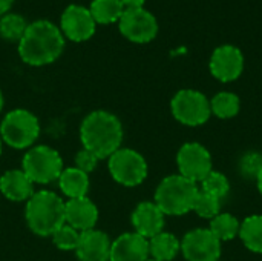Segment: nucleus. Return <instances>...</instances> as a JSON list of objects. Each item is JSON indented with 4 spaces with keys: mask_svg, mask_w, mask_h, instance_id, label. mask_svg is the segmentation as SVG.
I'll return each mask as SVG.
<instances>
[{
    "mask_svg": "<svg viewBox=\"0 0 262 261\" xmlns=\"http://www.w3.org/2000/svg\"><path fill=\"white\" fill-rule=\"evenodd\" d=\"M170 109L173 117L186 126L204 125L212 115L210 100L195 89L178 91L170 102Z\"/></svg>",
    "mask_w": 262,
    "mask_h": 261,
    "instance_id": "nucleus-7",
    "label": "nucleus"
},
{
    "mask_svg": "<svg viewBox=\"0 0 262 261\" xmlns=\"http://www.w3.org/2000/svg\"><path fill=\"white\" fill-rule=\"evenodd\" d=\"M3 108V95H2V91H0V111Z\"/></svg>",
    "mask_w": 262,
    "mask_h": 261,
    "instance_id": "nucleus-34",
    "label": "nucleus"
},
{
    "mask_svg": "<svg viewBox=\"0 0 262 261\" xmlns=\"http://www.w3.org/2000/svg\"><path fill=\"white\" fill-rule=\"evenodd\" d=\"M177 165L180 175L193 183H201L213 171L210 152L203 145L195 142L181 146L177 155Z\"/></svg>",
    "mask_w": 262,
    "mask_h": 261,
    "instance_id": "nucleus-10",
    "label": "nucleus"
},
{
    "mask_svg": "<svg viewBox=\"0 0 262 261\" xmlns=\"http://www.w3.org/2000/svg\"><path fill=\"white\" fill-rule=\"evenodd\" d=\"M147 261H158V260H154V258H152V260H147Z\"/></svg>",
    "mask_w": 262,
    "mask_h": 261,
    "instance_id": "nucleus-36",
    "label": "nucleus"
},
{
    "mask_svg": "<svg viewBox=\"0 0 262 261\" xmlns=\"http://www.w3.org/2000/svg\"><path fill=\"white\" fill-rule=\"evenodd\" d=\"M149 260V240L137 232L120 235L111 245L109 261H147Z\"/></svg>",
    "mask_w": 262,
    "mask_h": 261,
    "instance_id": "nucleus-14",
    "label": "nucleus"
},
{
    "mask_svg": "<svg viewBox=\"0 0 262 261\" xmlns=\"http://www.w3.org/2000/svg\"><path fill=\"white\" fill-rule=\"evenodd\" d=\"M256 183H258V189H259V192H261L262 195V171L259 172V175L256 177Z\"/></svg>",
    "mask_w": 262,
    "mask_h": 261,
    "instance_id": "nucleus-33",
    "label": "nucleus"
},
{
    "mask_svg": "<svg viewBox=\"0 0 262 261\" xmlns=\"http://www.w3.org/2000/svg\"><path fill=\"white\" fill-rule=\"evenodd\" d=\"M29 229L40 235H52L64 225V202L51 191H38L26 202L25 211Z\"/></svg>",
    "mask_w": 262,
    "mask_h": 261,
    "instance_id": "nucleus-3",
    "label": "nucleus"
},
{
    "mask_svg": "<svg viewBox=\"0 0 262 261\" xmlns=\"http://www.w3.org/2000/svg\"><path fill=\"white\" fill-rule=\"evenodd\" d=\"M83 148L101 158H109L123 142V126L117 115L107 111H94L81 123Z\"/></svg>",
    "mask_w": 262,
    "mask_h": 261,
    "instance_id": "nucleus-2",
    "label": "nucleus"
},
{
    "mask_svg": "<svg viewBox=\"0 0 262 261\" xmlns=\"http://www.w3.org/2000/svg\"><path fill=\"white\" fill-rule=\"evenodd\" d=\"M97 163H98V157L84 148L75 155V168L83 171L84 174L92 172L97 168Z\"/></svg>",
    "mask_w": 262,
    "mask_h": 261,
    "instance_id": "nucleus-30",
    "label": "nucleus"
},
{
    "mask_svg": "<svg viewBox=\"0 0 262 261\" xmlns=\"http://www.w3.org/2000/svg\"><path fill=\"white\" fill-rule=\"evenodd\" d=\"M14 0H0V15L6 14L9 11V8L12 6Z\"/></svg>",
    "mask_w": 262,
    "mask_h": 261,
    "instance_id": "nucleus-32",
    "label": "nucleus"
},
{
    "mask_svg": "<svg viewBox=\"0 0 262 261\" xmlns=\"http://www.w3.org/2000/svg\"><path fill=\"white\" fill-rule=\"evenodd\" d=\"M209 68L216 80L223 83L235 82L244 71L243 51L233 45H221L213 51Z\"/></svg>",
    "mask_w": 262,
    "mask_h": 261,
    "instance_id": "nucleus-12",
    "label": "nucleus"
},
{
    "mask_svg": "<svg viewBox=\"0 0 262 261\" xmlns=\"http://www.w3.org/2000/svg\"><path fill=\"white\" fill-rule=\"evenodd\" d=\"M97 220L98 209L88 197L69 198V202L64 203V223L74 229L81 232L91 231L94 229Z\"/></svg>",
    "mask_w": 262,
    "mask_h": 261,
    "instance_id": "nucleus-15",
    "label": "nucleus"
},
{
    "mask_svg": "<svg viewBox=\"0 0 262 261\" xmlns=\"http://www.w3.org/2000/svg\"><path fill=\"white\" fill-rule=\"evenodd\" d=\"M80 235L81 234L77 229L64 223L52 234V240L54 245L61 251H75L80 243Z\"/></svg>",
    "mask_w": 262,
    "mask_h": 261,
    "instance_id": "nucleus-27",
    "label": "nucleus"
},
{
    "mask_svg": "<svg viewBox=\"0 0 262 261\" xmlns=\"http://www.w3.org/2000/svg\"><path fill=\"white\" fill-rule=\"evenodd\" d=\"M229 189H230V183H229L227 177L218 171H212L201 182V188H200V191H203L209 195H213L220 200H223L229 194Z\"/></svg>",
    "mask_w": 262,
    "mask_h": 261,
    "instance_id": "nucleus-26",
    "label": "nucleus"
},
{
    "mask_svg": "<svg viewBox=\"0 0 262 261\" xmlns=\"http://www.w3.org/2000/svg\"><path fill=\"white\" fill-rule=\"evenodd\" d=\"M200 188L189 178L177 174L166 177L155 191V205L164 215H184L193 211Z\"/></svg>",
    "mask_w": 262,
    "mask_h": 261,
    "instance_id": "nucleus-4",
    "label": "nucleus"
},
{
    "mask_svg": "<svg viewBox=\"0 0 262 261\" xmlns=\"http://www.w3.org/2000/svg\"><path fill=\"white\" fill-rule=\"evenodd\" d=\"M89 12L95 20V23L109 25L121 18L124 12V6L121 0H92L89 6Z\"/></svg>",
    "mask_w": 262,
    "mask_h": 261,
    "instance_id": "nucleus-21",
    "label": "nucleus"
},
{
    "mask_svg": "<svg viewBox=\"0 0 262 261\" xmlns=\"http://www.w3.org/2000/svg\"><path fill=\"white\" fill-rule=\"evenodd\" d=\"M58 186L69 198L86 197L89 191V177L77 168H68L63 169L61 175L58 177Z\"/></svg>",
    "mask_w": 262,
    "mask_h": 261,
    "instance_id": "nucleus-19",
    "label": "nucleus"
},
{
    "mask_svg": "<svg viewBox=\"0 0 262 261\" xmlns=\"http://www.w3.org/2000/svg\"><path fill=\"white\" fill-rule=\"evenodd\" d=\"M124 9H130V8H143L146 0H121Z\"/></svg>",
    "mask_w": 262,
    "mask_h": 261,
    "instance_id": "nucleus-31",
    "label": "nucleus"
},
{
    "mask_svg": "<svg viewBox=\"0 0 262 261\" xmlns=\"http://www.w3.org/2000/svg\"><path fill=\"white\" fill-rule=\"evenodd\" d=\"M239 222L232 214H218L215 218H212L209 229L220 242H229L239 235Z\"/></svg>",
    "mask_w": 262,
    "mask_h": 261,
    "instance_id": "nucleus-24",
    "label": "nucleus"
},
{
    "mask_svg": "<svg viewBox=\"0 0 262 261\" xmlns=\"http://www.w3.org/2000/svg\"><path fill=\"white\" fill-rule=\"evenodd\" d=\"M241 103H239V97L233 92H218L212 100H210V111L212 114H215L218 118H232L239 112Z\"/></svg>",
    "mask_w": 262,
    "mask_h": 261,
    "instance_id": "nucleus-23",
    "label": "nucleus"
},
{
    "mask_svg": "<svg viewBox=\"0 0 262 261\" xmlns=\"http://www.w3.org/2000/svg\"><path fill=\"white\" fill-rule=\"evenodd\" d=\"M0 154H2V137H0Z\"/></svg>",
    "mask_w": 262,
    "mask_h": 261,
    "instance_id": "nucleus-35",
    "label": "nucleus"
},
{
    "mask_svg": "<svg viewBox=\"0 0 262 261\" xmlns=\"http://www.w3.org/2000/svg\"><path fill=\"white\" fill-rule=\"evenodd\" d=\"M28 25L26 18L20 14H3L0 18V35L8 42H20Z\"/></svg>",
    "mask_w": 262,
    "mask_h": 261,
    "instance_id": "nucleus-25",
    "label": "nucleus"
},
{
    "mask_svg": "<svg viewBox=\"0 0 262 261\" xmlns=\"http://www.w3.org/2000/svg\"><path fill=\"white\" fill-rule=\"evenodd\" d=\"M0 192L11 202H28L34 195V183L23 171H8L0 177Z\"/></svg>",
    "mask_w": 262,
    "mask_h": 261,
    "instance_id": "nucleus-18",
    "label": "nucleus"
},
{
    "mask_svg": "<svg viewBox=\"0 0 262 261\" xmlns=\"http://www.w3.org/2000/svg\"><path fill=\"white\" fill-rule=\"evenodd\" d=\"M111 245L112 243L104 232L91 229L81 232L75 252L80 261H109Z\"/></svg>",
    "mask_w": 262,
    "mask_h": 261,
    "instance_id": "nucleus-17",
    "label": "nucleus"
},
{
    "mask_svg": "<svg viewBox=\"0 0 262 261\" xmlns=\"http://www.w3.org/2000/svg\"><path fill=\"white\" fill-rule=\"evenodd\" d=\"M239 237L249 251L262 254V215L247 217L241 223Z\"/></svg>",
    "mask_w": 262,
    "mask_h": 261,
    "instance_id": "nucleus-22",
    "label": "nucleus"
},
{
    "mask_svg": "<svg viewBox=\"0 0 262 261\" xmlns=\"http://www.w3.org/2000/svg\"><path fill=\"white\" fill-rule=\"evenodd\" d=\"M193 211L203 217V218H215L220 211H221V200L213 197V195H209L203 191L198 192V197L195 200V205H193Z\"/></svg>",
    "mask_w": 262,
    "mask_h": 261,
    "instance_id": "nucleus-28",
    "label": "nucleus"
},
{
    "mask_svg": "<svg viewBox=\"0 0 262 261\" xmlns=\"http://www.w3.org/2000/svg\"><path fill=\"white\" fill-rule=\"evenodd\" d=\"M239 171L244 178L256 180L262 171V154L259 152H247L239 160Z\"/></svg>",
    "mask_w": 262,
    "mask_h": 261,
    "instance_id": "nucleus-29",
    "label": "nucleus"
},
{
    "mask_svg": "<svg viewBox=\"0 0 262 261\" xmlns=\"http://www.w3.org/2000/svg\"><path fill=\"white\" fill-rule=\"evenodd\" d=\"M38 120L26 109H14L8 112L0 125L2 140L15 149L29 148L38 138Z\"/></svg>",
    "mask_w": 262,
    "mask_h": 261,
    "instance_id": "nucleus-5",
    "label": "nucleus"
},
{
    "mask_svg": "<svg viewBox=\"0 0 262 261\" xmlns=\"http://www.w3.org/2000/svg\"><path fill=\"white\" fill-rule=\"evenodd\" d=\"M21 168L32 183L46 185L58 180L63 172V160L55 149L49 146H35L25 154Z\"/></svg>",
    "mask_w": 262,
    "mask_h": 261,
    "instance_id": "nucleus-6",
    "label": "nucleus"
},
{
    "mask_svg": "<svg viewBox=\"0 0 262 261\" xmlns=\"http://www.w3.org/2000/svg\"><path fill=\"white\" fill-rule=\"evenodd\" d=\"M64 49V35L49 20H37L28 25L18 42L20 58L31 66H45L55 62Z\"/></svg>",
    "mask_w": 262,
    "mask_h": 261,
    "instance_id": "nucleus-1",
    "label": "nucleus"
},
{
    "mask_svg": "<svg viewBox=\"0 0 262 261\" xmlns=\"http://www.w3.org/2000/svg\"><path fill=\"white\" fill-rule=\"evenodd\" d=\"M132 225L138 235L144 237L146 240H150L152 237L163 232L164 214L155 203L143 202L135 208L132 214Z\"/></svg>",
    "mask_w": 262,
    "mask_h": 261,
    "instance_id": "nucleus-16",
    "label": "nucleus"
},
{
    "mask_svg": "<svg viewBox=\"0 0 262 261\" xmlns=\"http://www.w3.org/2000/svg\"><path fill=\"white\" fill-rule=\"evenodd\" d=\"M181 251V242L170 232H160L149 240V255L154 260L172 261Z\"/></svg>",
    "mask_w": 262,
    "mask_h": 261,
    "instance_id": "nucleus-20",
    "label": "nucleus"
},
{
    "mask_svg": "<svg viewBox=\"0 0 262 261\" xmlns=\"http://www.w3.org/2000/svg\"><path fill=\"white\" fill-rule=\"evenodd\" d=\"M120 32L134 43H149L158 34V22L152 12L144 8L124 9L118 20Z\"/></svg>",
    "mask_w": 262,
    "mask_h": 261,
    "instance_id": "nucleus-9",
    "label": "nucleus"
},
{
    "mask_svg": "<svg viewBox=\"0 0 262 261\" xmlns=\"http://www.w3.org/2000/svg\"><path fill=\"white\" fill-rule=\"evenodd\" d=\"M181 251L187 261H218L221 257V242L210 229H193L184 235Z\"/></svg>",
    "mask_w": 262,
    "mask_h": 261,
    "instance_id": "nucleus-11",
    "label": "nucleus"
},
{
    "mask_svg": "<svg viewBox=\"0 0 262 261\" xmlns=\"http://www.w3.org/2000/svg\"><path fill=\"white\" fill-rule=\"evenodd\" d=\"M95 20L92 18L89 8L81 5H69L60 18V29L64 37L72 42H86L95 32Z\"/></svg>",
    "mask_w": 262,
    "mask_h": 261,
    "instance_id": "nucleus-13",
    "label": "nucleus"
},
{
    "mask_svg": "<svg viewBox=\"0 0 262 261\" xmlns=\"http://www.w3.org/2000/svg\"><path fill=\"white\" fill-rule=\"evenodd\" d=\"M109 172L112 178L127 188L141 185L147 177V163L144 157L129 148H120L109 157Z\"/></svg>",
    "mask_w": 262,
    "mask_h": 261,
    "instance_id": "nucleus-8",
    "label": "nucleus"
}]
</instances>
